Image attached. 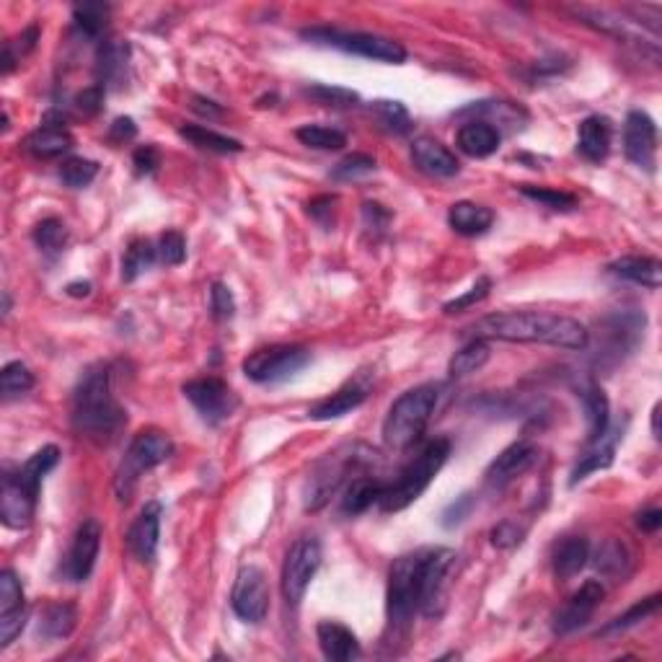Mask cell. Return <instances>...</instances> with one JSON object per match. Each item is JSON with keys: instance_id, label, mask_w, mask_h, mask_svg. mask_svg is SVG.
I'll return each instance as SVG.
<instances>
[{"instance_id": "7a4b0ae2", "label": "cell", "mask_w": 662, "mask_h": 662, "mask_svg": "<svg viewBox=\"0 0 662 662\" xmlns=\"http://www.w3.org/2000/svg\"><path fill=\"white\" fill-rule=\"evenodd\" d=\"M125 425L127 414L112 394L109 368H88L73 391V427L96 443H109Z\"/></svg>"}, {"instance_id": "f5cc1de1", "label": "cell", "mask_w": 662, "mask_h": 662, "mask_svg": "<svg viewBox=\"0 0 662 662\" xmlns=\"http://www.w3.org/2000/svg\"><path fill=\"white\" fill-rule=\"evenodd\" d=\"M210 311H213L215 321H228L236 313V298L223 282H213V288H210Z\"/></svg>"}, {"instance_id": "ba28073f", "label": "cell", "mask_w": 662, "mask_h": 662, "mask_svg": "<svg viewBox=\"0 0 662 662\" xmlns=\"http://www.w3.org/2000/svg\"><path fill=\"white\" fill-rule=\"evenodd\" d=\"M303 37L311 39L316 44H326L334 50H342L347 55L368 57V60H378V63L401 65L406 60V50L394 39L381 37V34H365V32H342V29H306Z\"/></svg>"}, {"instance_id": "681fc988", "label": "cell", "mask_w": 662, "mask_h": 662, "mask_svg": "<svg viewBox=\"0 0 662 662\" xmlns=\"http://www.w3.org/2000/svg\"><path fill=\"white\" fill-rule=\"evenodd\" d=\"M21 608H26L21 580L13 575L11 569H6L0 575V613H13L21 611Z\"/></svg>"}, {"instance_id": "9a60e30c", "label": "cell", "mask_w": 662, "mask_h": 662, "mask_svg": "<svg viewBox=\"0 0 662 662\" xmlns=\"http://www.w3.org/2000/svg\"><path fill=\"white\" fill-rule=\"evenodd\" d=\"M99 549H101V525L96 523V520H86V523L78 528V533H75L73 546H70L68 556H65L63 575L68 577L70 582H86L96 567Z\"/></svg>"}, {"instance_id": "f546056e", "label": "cell", "mask_w": 662, "mask_h": 662, "mask_svg": "<svg viewBox=\"0 0 662 662\" xmlns=\"http://www.w3.org/2000/svg\"><path fill=\"white\" fill-rule=\"evenodd\" d=\"M448 223L461 236H481L492 228L494 213L476 202H456L448 210Z\"/></svg>"}, {"instance_id": "60d3db41", "label": "cell", "mask_w": 662, "mask_h": 662, "mask_svg": "<svg viewBox=\"0 0 662 662\" xmlns=\"http://www.w3.org/2000/svg\"><path fill=\"white\" fill-rule=\"evenodd\" d=\"M295 138H298L303 145H308V148H316V150H342L344 145H347L344 132L326 125L298 127V130H295Z\"/></svg>"}, {"instance_id": "6125c7cd", "label": "cell", "mask_w": 662, "mask_h": 662, "mask_svg": "<svg viewBox=\"0 0 662 662\" xmlns=\"http://www.w3.org/2000/svg\"><path fill=\"white\" fill-rule=\"evenodd\" d=\"M637 525L642 528L644 533L660 531V525H662V510H660V507H650V510L639 513L637 515Z\"/></svg>"}, {"instance_id": "d6a6232c", "label": "cell", "mask_w": 662, "mask_h": 662, "mask_svg": "<svg viewBox=\"0 0 662 662\" xmlns=\"http://www.w3.org/2000/svg\"><path fill=\"white\" fill-rule=\"evenodd\" d=\"M57 461H60V448H57V445H44V448H39L34 456L26 458L24 466L16 471V479H19L21 484H24V489H29L34 497H39L42 479L55 469Z\"/></svg>"}, {"instance_id": "44dd1931", "label": "cell", "mask_w": 662, "mask_h": 662, "mask_svg": "<svg viewBox=\"0 0 662 662\" xmlns=\"http://www.w3.org/2000/svg\"><path fill=\"white\" fill-rule=\"evenodd\" d=\"M316 639H319V647L326 660L350 662L360 657V642L352 634V629H347L339 621H321L316 626Z\"/></svg>"}, {"instance_id": "680465c9", "label": "cell", "mask_w": 662, "mask_h": 662, "mask_svg": "<svg viewBox=\"0 0 662 662\" xmlns=\"http://www.w3.org/2000/svg\"><path fill=\"white\" fill-rule=\"evenodd\" d=\"M132 166L140 176L156 174L158 166H161V153H158L156 145H140L135 153H132Z\"/></svg>"}, {"instance_id": "83f0119b", "label": "cell", "mask_w": 662, "mask_h": 662, "mask_svg": "<svg viewBox=\"0 0 662 662\" xmlns=\"http://www.w3.org/2000/svg\"><path fill=\"white\" fill-rule=\"evenodd\" d=\"M24 148L29 150L34 158L50 161V158H60L63 153H68V150L73 148V135H70L63 125H44L26 138Z\"/></svg>"}, {"instance_id": "03108f58", "label": "cell", "mask_w": 662, "mask_h": 662, "mask_svg": "<svg viewBox=\"0 0 662 662\" xmlns=\"http://www.w3.org/2000/svg\"><path fill=\"white\" fill-rule=\"evenodd\" d=\"M652 438L660 440V404L652 406Z\"/></svg>"}, {"instance_id": "7402d4cb", "label": "cell", "mask_w": 662, "mask_h": 662, "mask_svg": "<svg viewBox=\"0 0 662 662\" xmlns=\"http://www.w3.org/2000/svg\"><path fill=\"white\" fill-rule=\"evenodd\" d=\"M127 68H130V44L119 42V39H107L101 44L99 55H96V75H99L101 86H122L127 78Z\"/></svg>"}, {"instance_id": "8d00e7d4", "label": "cell", "mask_w": 662, "mask_h": 662, "mask_svg": "<svg viewBox=\"0 0 662 662\" xmlns=\"http://www.w3.org/2000/svg\"><path fill=\"white\" fill-rule=\"evenodd\" d=\"M179 135H182L184 140H189L192 145H197L200 150H210V153H241V150H244L241 140L225 138L220 132L207 130V127L202 125L179 127Z\"/></svg>"}, {"instance_id": "cb8c5ba5", "label": "cell", "mask_w": 662, "mask_h": 662, "mask_svg": "<svg viewBox=\"0 0 662 662\" xmlns=\"http://www.w3.org/2000/svg\"><path fill=\"white\" fill-rule=\"evenodd\" d=\"M595 569L611 582H624L634 569V554L621 538H606L595 551Z\"/></svg>"}, {"instance_id": "be15d7a7", "label": "cell", "mask_w": 662, "mask_h": 662, "mask_svg": "<svg viewBox=\"0 0 662 662\" xmlns=\"http://www.w3.org/2000/svg\"><path fill=\"white\" fill-rule=\"evenodd\" d=\"M192 109H194V112L207 114V117H220V112H223L220 107H215V101H207V99H202V96H197V99H194Z\"/></svg>"}, {"instance_id": "f6af8a7d", "label": "cell", "mask_w": 662, "mask_h": 662, "mask_svg": "<svg viewBox=\"0 0 662 662\" xmlns=\"http://www.w3.org/2000/svg\"><path fill=\"white\" fill-rule=\"evenodd\" d=\"M520 192L528 197V200L538 202V205L551 207V210H572L577 207V197L569 192H562V189H549V187H531V184H525L520 187Z\"/></svg>"}, {"instance_id": "9f6ffc18", "label": "cell", "mask_w": 662, "mask_h": 662, "mask_svg": "<svg viewBox=\"0 0 662 662\" xmlns=\"http://www.w3.org/2000/svg\"><path fill=\"white\" fill-rule=\"evenodd\" d=\"M474 505H476V497L471 492L456 497V500L450 502V505L443 510V525H445V528H456V525H461L463 520L471 515Z\"/></svg>"}, {"instance_id": "8992f818", "label": "cell", "mask_w": 662, "mask_h": 662, "mask_svg": "<svg viewBox=\"0 0 662 662\" xmlns=\"http://www.w3.org/2000/svg\"><path fill=\"white\" fill-rule=\"evenodd\" d=\"M174 456V443L166 432L150 427V430H140L132 438L130 448H127L125 458L119 463L117 476H114V492L122 502H127L138 487L140 476L145 471L156 469L161 463H166Z\"/></svg>"}, {"instance_id": "f35d334b", "label": "cell", "mask_w": 662, "mask_h": 662, "mask_svg": "<svg viewBox=\"0 0 662 662\" xmlns=\"http://www.w3.org/2000/svg\"><path fill=\"white\" fill-rule=\"evenodd\" d=\"M107 19L109 6H104V3H83V6L73 8L75 29L88 39H99L101 34L107 32Z\"/></svg>"}, {"instance_id": "4fadbf2b", "label": "cell", "mask_w": 662, "mask_h": 662, "mask_svg": "<svg viewBox=\"0 0 662 662\" xmlns=\"http://www.w3.org/2000/svg\"><path fill=\"white\" fill-rule=\"evenodd\" d=\"M231 608L246 624H262L267 619L269 585L262 569L254 567V564L238 569L231 593Z\"/></svg>"}, {"instance_id": "ffe728a7", "label": "cell", "mask_w": 662, "mask_h": 662, "mask_svg": "<svg viewBox=\"0 0 662 662\" xmlns=\"http://www.w3.org/2000/svg\"><path fill=\"white\" fill-rule=\"evenodd\" d=\"M412 161L419 171H425V174L430 176H440V179L456 176L458 171H461V163H458L456 153L445 148V145L435 138L414 140Z\"/></svg>"}, {"instance_id": "816d5d0a", "label": "cell", "mask_w": 662, "mask_h": 662, "mask_svg": "<svg viewBox=\"0 0 662 662\" xmlns=\"http://www.w3.org/2000/svg\"><path fill=\"white\" fill-rule=\"evenodd\" d=\"M489 290H492V280L489 277H479V280L474 282V288L469 290V293L458 295V298L448 300L443 306L445 313H461V311H469V308H474L476 303H481V300L487 298Z\"/></svg>"}, {"instance_id": "db71d44e", "label": "cell", "mask_w": 662, "mask_h": 662, "mask_svg": "<svg viewBox=\"0 0 662 662\" xmlns=\"http://www.w3.org/2000/svg\"><path fill=\"white\" fill-rule=\"evenodd\" d=\"M489 536H492V546H497V549H515V546L523 544L525 528H520L513 520H502V523L494 525Z\"/></svg>"}, {"instance_id": "4316f807", "label": "cell", "mask_w": 662, "mask_h": 662, "mask_svg": "<svg viewBox=\"0 0 662 662\" xmlns=\"http://www.w3.org/2000/svg\"><path fill=\"white\" fill-rule=\"evenodd\" d=\"M608 272L650 290H657L662 282V264L652 257H621L608 264Z\"/></svg>"}, {"instance_id": "484cf974", "label": "cell", "mask_w": 662, "mask_h": 662, "mask_svg": "<svg viewBox=\"0 0 662 662\" xmlns=\"http://www.w3.org/2000/svg\"><path fill=\"white\" fill-rule=\"evenodd\" d=\"M590 559V544L588 538L569 536L562 544H556L554 556H551V567H554L556 580H572L580 575V569H585Z\"/></svg>"}, {"instance_id": "bcb514c9", "label": "cell", "mask_w": 662, "mask_h": 662, "mask_svg": "<svg viewBox=\"0 0 662 662\" xmlns=\"http://www.w3.org/2000/svg\"><path fill=\"white\" fill-rule=\"evenodd\" d=\"M306 96H311L313 101H319L324 107H355L360 104V96L350 88H339V86H326V83H316V86L306 88Z\"/></svg>"}, {"instance_id": "e0dca14e", "label": "cell", "mask_w": 662, "mask_h": 662, "mask_svg": "<svg viewBox=\"0 0 662 662\" xmlns=\"http://www.w3.org/2000/svg\"><path fill=\"white\" fill-rule=\"evenodd\" d=\"M536 461H538V445L528 443V440H518V443L507 445L500 456L489 463L487 474H484L487 476V484L492 489H502L513 479L523 476L528 469H533Z\"/></svg>"}, {"instance_id": "6f0895ef", "label": "cell", "mask_w": 662, "mask_h": 662, "mask_svg": "<svg viewBox=\"0 0 662 662\" xmlns=\"http://www.w3.org/2000/svg\"><path fill=\"white\" fill-rule=\"evenodd\" d=\"M104 91H107V88L101 86V83L83 88L81 94L75 96V109H78L81 114H86V117H94V114H99L101 104H104Z\"/></svg>"}, {"instance_id": "30bf717a", "label": "cell", "mask_w": 662, "mask_h": 662, "mask_svg": "<svg viewBox=\"0 0 662 662\" xmlns=\"http://www.w3.org/2000/svg\"><path fill=\"white\" fill-rule=\"evenodd\" d=\"M458 554L453 549H427L419 585V613L427 619H440L448 603V588L456 572Z\"/></svg>"}, {"instance_id": "c3c4849f", "label": "cell", "mask_w": 662, "mask_h": 662, "mask_svg": "<svg viewBox=\"0 0 662 662\" xmlns=\"http://www.w3.org/2000/svg\"><path fill=\"white\" fill-rule=\"evenodd\" d=\"M373 112L381 117V122L388 130L399 132V135L412 130V117H409V112H406L401 101H375Z\"/></svg>"}, {"instance_id": "5bb4252c", "label": "cell", "mask_w": 662, "mask_h": 662, "mask_svg": "<svg viewBox=\"0 0 662 662\" xmlns=\"http://www.w3.org/2000/svg\"><path fill=\"white\" fill-rule=\"evenodd\" d=\"M624 153L634 166L652 171L657 156V125L647 112L626 114L624 122Z\"/></svg>"}, {"instance_id": "8fae6325", "label": "cell", "mask_w": 662, "mask_h": 662, "mask_svg": "<svg viewBox=\"0 0 662 662\" xmlns=\"http://www.w3.org/2000/svg\"><path fill=\"white\" fill-rule=\"evenodd\" d=\"M321 544L316 538H300L290 546L285 564H282V595L290 606H298L306 598V590L321 567Z\"/></svg>"}, {"instance_id": "7c38bea8", "label": "cell", "mask_w": 662, "mask_h": 662, "mask_svg": "<svg viewBox=\"0 0 662 662\" xmlns=\"http://www.w3.org/2000/svg\"><path fill=\"white\" fill-rule=\"evenodd\" d=\"M184 396L189 399V404L197 409L207 425H223L225 419H231L236 412L238 399L233 394V388L225 381L215 378V375H207V378H194L184 386Z\"/></svg>"}, {"instance_id": "5b68a950", "label": "cell", "mask_w": 662, "mask_h": 662, "mask_svg": "<svg viewBox=\"0 0 662 662\" xmlns=\"http://www.w3.org/2000/svg\"><path fill=\"white\" fill-rule=\"evenodd\" d=\"M373 458L375 453H370L363 445H342V448L326 453L308 474L306 487H303V507L308 513L321 510L339 492L344 481L370 466Z\"/></svg>"}, {"instance_id": "d590c367", "label": "cell", "mask_w": 662, "mask_h": 662, "mask_svg": "<svg viewBox=\"0 0 662 662\" xmlns=\"http://www.w3.org/2000/svg\"><path fill=\"white\" fill-rule=\"evenodd\" d=\"M489 355H492V352H489L487 339H471L469 344H463L461 350L450 357L448 373L453 375V378H466V375L484 368V365L489 363Z\"/></svg>"}, {"instance_id": "9c48e42d", "label": "cell", "mask_w": 662, "mask_h": 662, "mask_svg": "<svg viewBox=\"0 0 662 662\" xmlns=\"http://www.w3.org/2000/svg\"><path fill=\"white\" fill-rule=\"evenodd\" d=\"M311 363V352L300 344H272L254 350L244 360V375L254 383H280Z\"/></svg>"}, {"instance_id": "603a6c76", "label": "cell", "mask_w": 662, "mask_h": 662, "mask_svg": "<svg viewBox=\"0 0 662 662\" xmlns=\"http://www.w3.org/2000/svg\"><path fill=\"white\" fill-rule=\"evenodd\" d=\"M611 135V122L606 117L593 114V117L582 119L580 127H577V150H580V156L593 163L603 161L608 156V150H611Z\"/></svg>"}, {"instance_id": "4dcf8cb0", "label": "cell", "mask_w": 662, "mask_h": 662, "mask_svg": "<svg viewBox=\"0 0 662 662\" xmlns=\"http://www.w3.org/2000/svg\"><path fill=\"white\" fill-rule=\"evenodd\" d=\"M75 621H78L75 606H70V603H47L39 613V637L50 639V642L68 639L75 629Z\"/></svg>"}, {"instance_id": "d6986e66", "label": "cell", "mask_w": 662, "mask_h": 662, "mask_svg": "<svg viewBox=\"0 0 662 662\" xmlns=\"http://www.w3.org/2000/svg\"><path fill=\"white\" fill-rule=\"evenodd\" d=\"M34 510H37V497L29 489H24L16 474H8L3 479V494H0V518L8 528L21 531L32 523Z\"/></svg>"}, {"instance_id": "b9f144b4", "label": "cell", "mask_w": 662, "mask_h": 662, "mask_svg": "<svg viewBox=\"0 0 662 662\" xmlns=\"http://www.w3.org/2000/svg\"><path fill=\"white\" fill-rule=\"evenodd\" d=\"M32 388H34V375L24 363H8L6 368L0 370V391H3V399L24 396L29 394Z\"/></svg>"}, {"instance_id": "7dc6e473", "label": "cell", "mask_w": 662, "mask_h": 662, "mask_svg": "<svg viewBox=\"0 0 662 662\" xmlns=\"http://www.w3.org/2000/svg\"><path fill=\"white\" fill-rule=\"evenodd\" d=\"M375 171V158L365 156V153H352V156L342 158L331 171V179L337 182H355L360 176H368Z\"/></svg>"}, {"instance_id": "11a10c76", "label": "cell", "mask_w": 662, "mask_h": 662, "mask_svg": "<svg viewBox=\"0 0 662 662\" xmlns=\"http://www.w3.org/2000/svg\"><path fill=\"white\" fill-rule=\"evenodd\" d=\"M26 616H29L26 608L13 613H0V647H3V650L16 642V637H19L21 629L26 626Z\"/></svg>"}, {"instance_id": "f1b7e54d", "label": "cell", "mask_w": 662, "mask_h": 662, "mask_svg": "<svg viewBox=\"0 0 662 662\" xmlns=\"http://www.w3.org/2000/svg\"><path fill=\"white\" fill-rule=\"evenodd\" d=\"M383 492V484L378 479L368 474H357L352 476L347 489H344L342 497V513L355 518V515H363L365 510H370L373 505H378Z\"/></svg>"}, {"instance_id": "e7e4bbea", "label": "cell", "mask_w": 662, "mask_h": 662, "mask_svg": "<svg viewBox=\"0 0 662 662\" xmlns=\"http://www.w3.org/2000/svg\"><path fill=\"white\" fill-rule=\"evenodd\" d=\"M65 293L73 295V298H86V295H91V282H70Z\"/></svg>"}, {"instance_id": "52a82bcc", "label": "cell", "mask_w": 662, "mask_h": 662, "mask_svg": "<svg viewBox=\"0 0 662 662\" xmlns=\"http://www.w3.org/2000/svg\"><path fill=\"white\" fill-rule=\"evenodd\" d=\"M427 549L399 556L388 569L386 611L394 626H406L419 613V585H422V567H425Z\"/></svg>"}, {"instance_id": "ac0fdd59", "label": "cell", "mask_w": 662, "mask_h": 662, "mask_svg": "<svg viewBox=\"0 0 662 662\" xmlns=\"http://www.w3.org/2000/svg\"><path fill=\"white\" fill-rule=\"evenodd\" d=\"M158 538H161V502H148L127 531V546L143 564L156 559Z\"/></svg>"}, {"instance_id": "2e32d148", "label": "cell", "mask_w": 662, "mask_h": 662, "mask_svg": "<svg viewBox=\"0 0 662 662\" xmlns=\"http://www.w3.org/2000/svg\"><path fill=\"white\" fill-rule=\"evenodd\" d=\"M603 598H606V588H603L598 580L585 582V585H582V588L567 600V606L556 613L554 634H559V637H567V634H572V631L582 629V626L593 619L595 608L603 603Z\"/></svg>"}, {"instance_id": "7bdbcfd3", "label": "cell", "mask_w": 662, "mask_h": 662, "mask_svg": "<svg viewBox=\"0 0 662 662\" xmlns=\"http://www.w3.org/2000/svg\"><path fill=\"white\" fill-rule=\"evenodd\" d=\"M96 174H99V163L88 161V158L73 156L65 158L63 166H60V179L63 184H68L70 189H83L94 182Z\"/></svg>"}, {"instance_id": "277c9868", "label": "cell", "mask_w": 662, "mask_h": 662, "mask_svg": "<svg viewBox=\"0 0 662 662\" xmlns=\"http://www.w3.org/2000/svg\"><path fill=\"white\" fill-rule=\"evenodd\" d=\"M435 406H438V386L425 383L404 391L383 419V445L388 450L412 448L430 425Z\"/></svg>"}, {"instance_id": "3957f363", "label": "cell", "mask_w": 662, "mask_h": 662, "mask_svg": "<svg viewBox=\"0 0 662 662\" xmlns=\"http://www.w3.org/2000/svg\"><path fill=\"white\" fill-rule=\"evenodd\" d=\"M450 456V440L448 438H435L419 450L412 461L406 463L404 471L396 476L391 484H386L381 492L378 507L383 513H401L406 507L417 502L425 489L430 487L432 479L440 474Z\"/></svg>"}, {"instance_id": "836d02e7", "label": "cell", "mask_w": 662, "mask_h": 662, "mask_svg": "<svg viewBox=\"0 0 662 662\" xmlns=\"http://www.w3.org/2000/svg\"><path fill=\"white\" fill-rule=\"evenodd\" d=\"M590 445H593V448H590L588 453L577 461L575 469H572L569 487H577L580 481H585L590 474H595V471L611 469L613 466V458H616V440H613V443H606V435H603V438L595 440V443Z\"/></svg>"}, {"instance_id": "f907efd6", "label": "cell", "mask_w": 662, "mask_h": 662, "mask_svg": "<svg viewBox=\"0 0 662 662\" xmlns=\"http://www.w3.org/2000/svg\"><path fill=\"white\" fill-rule=\"evenodd\" d=\"M158 259L163 264H169V267H176V264H182L187 259V241L179 231H166L158 241Z\"/></svg>"}, {"instance_id": "d4e9b609", "label": "cell", "mask_w": 662, "mask_h": 662, "mask_svg": "<svg viewBox=\"0 0 662 662\" xmlns=\"http://www.w3.org/2000/svg\"><path fill=\"white\" fill-rule=\"evenodd\" d=\"M458 148L471 158H487L492 153H497L502 143V132L497 127H492L489 122H481V119H469L466 125H461L456 135Z\"/></svg>"}, {"instance_id": "91938a15", "label": "cell", "mask_w": 662, "mask_h": 662, "mask_svg": "<svg viewBox=\"0 0 662 662\" xmlns=\"http://www.w3.org/2000/svg\"><path fill=\"white\" fill-rule=\"evenodd\" d=\"M334 205H337V197H334V194H321V197L308 202V213L319 220L321 225H329L331 213H334Z\"/></svg>"}, {"instance_id": "ab89813d", "label": "cell", "mask_w": 662, "mask_h": 662, "mask_svg": "<svg viewBox=\"0 0 662 662\" xmlns=\"http://www.w3.org/2000/svg\"><path fill=\"white\" fill-rule=\"evenodd\" d=\"M660 608V595H650V598L639 600V603H634V606L629 608L626 613H621L619 619H613L611 624H606L603 629L598 631V637H608V634H619V631H626L631 629V626L642 624L644 619H650L652 613Z\"/></svg>"}, {"instance_id": "74e56055", "label": "cell", "mask_w": 662, "mask_h": 662, "mask_svg": "<svg viewBox=\"0 0 662 662\" xmlns=\"http://www.w3.org/2000/svg\"><path fill=\"white\" fill-rule=\"evenodd\" d=\"M156 257H158V249L150 244L148 238H138V241H132L125 251V259H122V280L125 282L138 280L145 269L156 262Z\"/></svg>"}, {"instance_id": "1f68e13d", "label": "cell", "mask_w": 662, "mask_h": 662, "mask_svg": "<svg viewBox=\"0 0 662 662\" xmlns=\"http://www.w3.org/2000/svg\"><path fill=\"white\" fill-rule=\"evenodd\" d=\"M365 399H368L365 388L347 386V388H342V391H337V394H331V396H326V399H321L319 404H313L311 409H308V417L316 419V422L339 419V417H344V414L355 412L357 406L363 404Z\"/></svg>"}, {"instance_id": "ee69618b", "label": "cell", "mask_w": 662, "mask_h": 662, "mask_svg": "<svg viewBox=\"0 0 662 662\" xmlns=\"http://www.w3.org/2000/svg\"><path fill=\"white\" fill-rule=\"evenodd\" d=\"M32 236L39 249L55 254V251L63 249L65 241H68V228H65V223L60 218H44L42 223H37Z\"/></svg>"}, {"instance_id": "6da1fadb", "label": "cell", "mask_w": 662, "mask_h": 662, "mask_svg": "<svg viewBox=\"0 0 662 662\" xmlns=\"http://www.w3.org/2000/svg\"><path fill=\"white\" fill-rule=\"evenodd\" d=\"M474 339H500V342L549 344L562 350H585L590 342L588 329L577 319L546 311H502L484 316L466 329Z\"/></svg>"}, {"instance_id": "e575fe53", "label": "cell", "mask_w": 662, "mask_h": 662, "mask_svg": "<svg viewBox=\"0 0 662 662\" xmlns=\"http://www.w3.org/2000/svg\"><path fill=\"white\" fill-rule=\"evenodd\" d=\"M582 404L588 412V443H595L603 435H608V422H611V404H608L606 391L600 386H590L582 394Z\"/></svg>"}, {"instance_id": "94428289", "label": "cell", "mask_w": 662, "mask_h": 662, "mask_svg": "<svg viewBox=\"0 0 662 662\" xmlns=\"http://www.w3.org/2000/svg\"><path fill=\"white\" fill-rule=\"evenodd\" d=\"M135 135H138V127H135V122H132L130 117L114 119V125L109 127V140H112V143H130Z\"/></svg>"}]
</instances>
